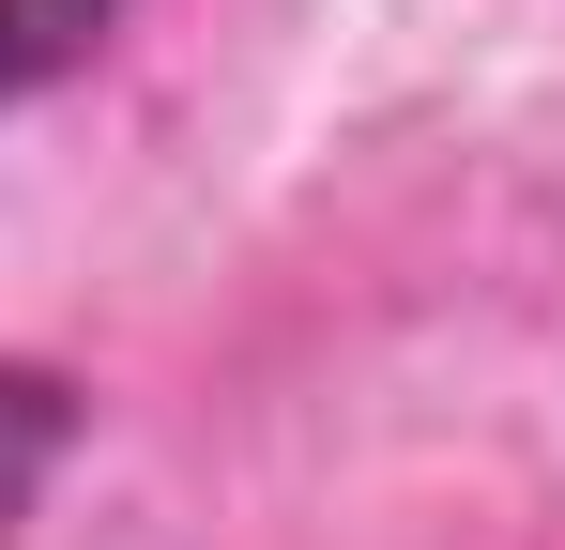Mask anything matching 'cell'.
I'll use <instances>...</instances> for the list:
<instances>
[{"label":"cell","instance_id":"7a4b0ae2","mask_svg":"<svg viewBox=\"0 0 565 550\" xmlns=\"http://www.w3.org/2000/svg\"><path fill=\"white\" fill-rule=\"evenodd\" d=\"M62 429H77L62 382H46V367H0V550H15V520H31V489L62 474Z\"/></svg>","mask_w":565,"mask_h":550},{"label":"cell","instance_id":"6da1fadb","mask_svg":"<svg viewBox=\"0 0 565 550\" xmlns=\"http://www.w3.org/2000/svg\"><path fill=\"white\" fill-rule=\"evenodd\" d=\"M107 31H122V0H0V107L46 77H77Z\"/></svg>","mask_w":565,"mask_h":550}]
</instances>
